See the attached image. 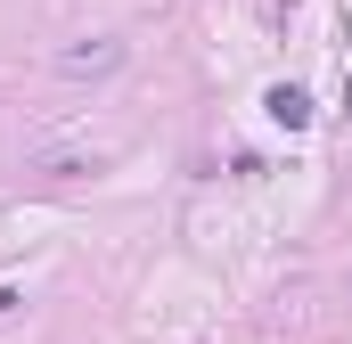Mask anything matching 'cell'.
Here are the masks:
<instances>
[{
	"mask_svg": "<svg viewBox=\"0 0 352 344\" xmlns=\"http://www.w3.org/2000/svg\"><path fill=\"white\" fill-rule=\"evenodd\" d=\"M115 66H123V41H90V50H66V58H58V74H74V83H98V74H115Z\"/></svg>",
	"mask_w": 352,
	"mask_h": 344,
	"instance_id": "6da1fadb",
	"label": "cell"
},
{
	"mask_svg": "<svg viewBox=\"0 0 352 344\" xmlns=\"http://www.w3.org/2000/svg\"><path fill=\"white\" fill-rule=\"evenodd\" d=\"M263 115L278 123V131H303V123H311V98H303L295 83H270L263 90Z\"/></svg>",
	"mask_w": 352,
	"mask_h": 344,
	"instance_id": "7a4b0ae2",
	"label": "cell"
},
{
	"mask_svg": "<svg viewBox=\"0 0 352 344\" xmlns=\"http://www.w3.org/2000/svg\"><path fill=\"white\" fill-rule=\"evenodd\" d=\"M16 303H25V295H16V287H0V312H16Z\"/></svg>",
	"mask_w": 352,
	"mask_h": 344,
	"instance_id": "3957f363",
	"label": "cell"
},
{
	"mask_svg": "<svg viewBox=\"0 0 352 344\" xmlns=\"http://www.w3.org/2000/svg\"><path fill=\"white\" fill-rule=\"evenodd\" d=\"M344 98H352V66H344Z\"/></svg>",
	"mask_w": 352,
	"mask_h": 344,
	"instance_id": "277c9868",
	"label": "cell"
}]
</instances>
